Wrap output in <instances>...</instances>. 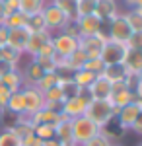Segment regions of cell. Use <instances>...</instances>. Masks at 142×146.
I'll list each match as a JSON object with an SVG mask.
<instances>
[{
	"mask_svg": "<svg viewBox=\"0 0 142 146\" xmlns=\"http://www.w3.org/2000/svg\"><path fill=\"white\" fill-rule=\"evenodd\" d=\"M84 115L98 129H105L111 121H115L117 109L109 103V100H94V101H90V105L86 107Z\"/></svg>",
	"mask_w": 142,
	"mask_h": 146,
	"instance_id": "obj_1",
	"label": "cell"
},
{
	"mask_svg": "<svg viewBox=\"0 0 142 146\" xmlns=\"http://www.w3.org/2000/svg\"><path fill=\"white\" fill-rule=\"evenodd\" d=\"M101 33L107 35L109 41L127 45L129 37L132 35V29L129 27V23H127L125 12H119V14H117L113 20H109V22H103V25H101Z\"/></svg>",
	"mask_w": 142,
	"mask_h": 146,
	"instance_id": "obj_2",
	"label": "cell"
},
{
	"mask_svg": "<svg viewBox=\"0 0 142 146\" xmlns=\"http://www.w3.org/2000/svg\"><path fill=\"white\" fill-rule=\"evenodd\" d=\"M70 121H72V136H74V142H76V146L88 142L90 138H94V136L99 133V129H98L94 123H92L90 119H88L86 115L76 117V119H70Z\"/></svg>",
	"mask_w": 142,
	"mask_h": 146,
	"instance_id": "obj_3",
	"label": "cell"
},
{
	"mask_svg": "<svg viewBox=\"0 0 142 146\" xmlns=\"http://www.w3.org/2000/svg\"><path fill=\"white\" fill-rule=\"evenodd\" d=\"M41 16H43V20H45V27H47V31H51V33L62 31L66 25L70 23L68 20H66L64 14L58 10L55 4H51V2L45 4V8L41 10Z\"/></svg>",
	"mask_w": 142,
	"mask_h": 146,
	"instance_id": "obj_4",
	"label": "cell"
},
{
	"mask_svg": "<svg viewBox=\"0 0 142 146\" xmlns=\"http://www.w3.org/2000/svg\"><path fill=\"white\" fill-rule=\"evenodd\" d=\"M22 94H23V107H25L23 115L25 117H31V115H35L37 111H41L45 107L43 92L37 90L35 86H23Z\"/></svg>",
	"mask_w": 142,
	"mask_h": 146,
	"instance_id": "obj_5",
	"label": "cell"
},
{
	"mask_svg": "<svg viewBox=\"0 0 142 146\" xmlns=\"http://www.w3.org/2000/svg\"><path fill=\"white\" fill-rule=\"evenodd\" d=\"M107 43V35L99 31L98 35H90V37H80L78 39V47L88 55V58H99L101 49Z\"/></svg>",
	"mask_w": 142,
	"mask_h": 146,
	"instance_id": "obj_6",
	"label": "cell"
},
{
	"mask_svg": "<svg viewBox=\"0 0 142 146\" xmlns=\"http://www.w3.org/2000/svg\"><path fill=\"white\" fill-rule=\"evenodd\" d=\"M51 43H53V49H55L56 55L66 58L68 55H72L78 49V37H72V35L64 33V31H56V33H53Z\"/></svg>",
	"mask_w": 142,
	"mask_h": 146,
	"instance_id": "obj_7",
	"label": "cell"
},
{
	"mask_svg": "<svg viewBox=\"0 0 142 146\" xmlns=\"http://www.w3.org/2000/svg\"><path fill=\"white\" fill-rule=\"evenodd\" d=\"M132 101H136V94L129 90V88L125 86V82L113 84V90H111V96H109V103L117 109V111H119L121 107L132 103Z\"/></svg>",
	"mask_w": 142,
	"mask_h": 146,
	"instance_id": "obj_8",
	"label": "cell"
},
{
	"mask_svg": "<svg viewBox=\"0 0 142 146\" xmlns=\"http://www.w3.org/2000/svg\"><path fill=\"white\" fill-rule=\"evenodd\" d=\"M51 39H53V33L47 31V29L29 33V39H27V45H25L23 55H27L29 58H35V56L41 53V49H43L47 43H51Z\"/></svg>",
	"mask_w": 142,
	"mask_h": 146,
	"instance_id": "obj_9",
	"label": "cell"
},
{
	"mask_svg": "<svg viewBox=\"0 0 142 146\" xmlns=\"http://www.w3.org/2000/svg\"><path fill=\"white\" fill-rule=\"evenodd\" d=\"M74 25H76L80 37H90V35H98L101 31L103 22L99 20L96 14H88V16H78Z\"/></svg>",
	"mask_w": 142,
	"mask_h": 146,
	"instance_id": "obj_10",
	"label": "cell"
},
{
	"mask_svg": "<svg viewBox=\"0 0 142 146\" xmlns=\"http://www.w3.org/2000/svg\"><path fill=\"white\" fill-rule=\"evenodd\" d=\"M140 111H142V107L136 103V101H132V103L121 107L119 111H117V115H115V123L119 125L123 131H131L132 123L136 121V117L140 115Z\"/></svg>",
	"mask_w": 142,
	"mask_h": 146,
	"instance_id": "obj_11",
	"label": "cell"
},
{
	"mask_svg": "<svg viewBox=\"0 0 142 146\" xmlns=\"http://www.w3.org/2000/svg\"><path fill=\"white\" fill-rule=\"evenodd\" d=\"M125 51H127V45L115 43V41H109V39H107V43L101 49L99 58L103 60V64H119V62H123Z\"/></svg>",
	"mask_w": 142,
	"mask_h": 146,
	"instance_id": "obj_12",
	"label": "cell"
},
{
	"mask_svg": "<svg viewBox=\"0 0 142 146\" xmlns=\"http://www.w3.org/2000/svg\"><path fill=\"white\" fill-rule=\"evenodd\" d=\"M55 138L62 146H76L74 136H72V121L62 113V119L55 125Z\"/></svg>",
	"mask_w": 142,
	"mask_h": 146,
	"instance_id": "obj_13",
	"label": "cell"
},
{
	"mask_svg": "<svg viewBox=\"0 0 142 146\" xmlns=\"http://www.w3.org/2000/svg\"><path fill=\"white\" fill-rule=\"evenodd\" d=\"M27 39H29V31L25 27H12V29H8V43L6 45L12 47L14 51H18L20 55H23Z\"/></svg>",
	"mask_w": 142,
	"mask_h": 146,
	"instance_id": "obj_14",
	"label": "cell"
},
{
	"mask_svg": "<svg viewBox=\"0 0 142 146\" xmlns=\"http://www.w3.org/2000/svg\"><path fill=\"white\" fill-rule=\"evenodd\" d=\"M20 74H22L23 86H37V82L43 78L45 70L35 62V58H31V60H29V62L20 70Z\"/></svg>",
	"mask_w": 142,
	"mask_h": 146,
	"instance_id": "obj_15",
	"label": "cell"
},
{
	"mask_svg": "<svg viewBox=\"0 0 142 146\" xmlns=\"http://www.w3.org/2000/svg\"><path fill=\"white\" fill-rule=\"evenodd\" d=\"M90 105L86 100H82L80 96L76 98H70V100L62 101V113H64L68 119H76V117H82L86 113V107Z\"/></svg>",
	"mask_w": 142,
	"mask_h": 146,
	"instance_id": "obj_16",
	"label": "cell"
},
{
	"mask_svg": "<svg viewBox=\"0 0 142 146\" xmlns=\"http://www.w3.org/2000/svg\"><path fill=\"white\" fill-rule=\"evenodd\" d=\"M88 90H90V94H92L94 100H109L111 90H113V84L99 74V76H96V80L90 84Z\"/></svg>",
	"mask_w": 142,
	"mask_h": 146,
	"instance_id": "obj_17",
	"label": "cell"
},
{
	"mask_svg": "<svg viewBox=\"0 0 142 146\" xmlns=\"http://www.w3.org/2000/svg\"><path fill=\"white\" fill-rule=\"evenodd\" d=\"M119 4H117V0H98V4H96V16H98L101 22H109L113 20L117 14H119Z\"/></svg>",
	"mask_w": 142,
	"mask_h": 146,
	"instance_id": "obj_18",
	"label": "cell"
},
{
	"mask_svg": "<svg viewBox=\"0 0 142 146\" xmlns=\"http://www.w3.org/2000/svg\"><path fill=\"white\" fill-rule=\"evenodd\" d=\"M123 66L127 68L129 74H138L142 70V51L127 47L125 56H123Z\"/></svg>",
	"mask_w": 142,
	"mask_h": 146,
	"instance_id": "obj_19",
	"label": "cell"
},
{
	"mask_svg": "<svg viewBox=\"0 0 142 146\" xmlns=\"http://www.w3.org/2000/svg\"><path fill=\"white\" fill-rule=\"evenodd\" d=\"M62 119V113H56V111H51V109H41V111H37L35 115H31L29 117V121H31V125H53L55 127L58 121Z\"/></svg>",
	"mask_w": 142,
	"mask_h": 146,
	"instance_id": "obj_20",
	"label": "cell"
},
{
	"mask_svg": "<svg viewBox=\"0 0 142 146\" xmlns=\"http://www.w3.org/2000/svg\"><path fill=\"white\" fill-rule=\"evenodd\" d=\"M127 68L123 66V62L119 64H105L103 66V72H101V76L105 80H109L111 84H117V82H123V80L127 78Z\"/></svg>",
	"mask_w": 142,
	"mask_h": 146,
	"instance_id": "obj_21",
	"label": "cell"
},
{
	"mask_svg": "<svg viewBox=\"0 0 142 146\" xmlns=\"http://www.w3.org/2000/svg\"><path fill=\"white\" fill-rule=\"evenodd\" d=\"M51 4H55L58 10L66 16V20L70 23L76 22L78 18V0H49Z\"/></svg>",
	"mask_w": 142,
	"mask_h": 146,
	"instance_id": "obj_22",
	"label": "cell"
},
{
	"mask_svg": "<svg viewBox=\"0 0 142 146\" xmlns=\"http://www.w3.org/2000/svg\"><path fill=\"white\" fill-rule=\"evenodd\" d=\"M25 107H23V94L22 90H16L12 92L10 100H8V105H6V113H12V115H23Z\"/></svg>",
	"mask_w": 142,
	"mask_h": 146,
	"instance_id": "obj_23",
	"label": "cell"
},
{
	"mask_svg": "<svg viewBox=\"0 0 142 146\" xmlns=\"http://www.w3.org/2000/svg\"><path fill=\"white\" fill-rule=\"evenodd\" d=\"M0 80H2V84H4L10 92H16V90H22L23 88V80H22V74H20V66L16 68V70H12V72H8V74H4Z\"/></svg>",
	"mask_w": 142,
	"mask_h": 146,
	"instance_id": "obj_24",
	"label": "cell"
},
{
	"mask_svg": "<svg viewBox=\"0 0 142 146\" xmlns=\"http://www.w3.org/2000/svg\"><path fill=\"white\" fill-rule=\"evenodd\" d=\"M96 76H99V74H94V72H88L84 68H80L76 72H72L70 78L74 80V84H76L78 88H90V84L96 80Z\"/></svg>",
	"mask_w": 142,
	"mask_h": 146,
	"instance_id": "obj_25",
	"label": "cell"
},
{
	"mask_svg": "<svg viewBox=\"0 0 142 146\" xmlns=\"http://www.w3.org/2000/svg\"><path fill=\"white\" fill-rule=\"evenodd\" d=\"M49 0H20V12H23L25 16H31V14H37L45 8Z\"/></svg>",
	"mask_w": 142,
	"mask_h": 146,
	"instance_id": "obj_26",
	"label": "cell"
},
{
	"mask_svg": "<svg viewBox=\"0 0 142 146\" xmlns=\"http://www.w3.org/2000/svg\"><path fill=\"white\" fill-rule=\"evenodd\" d=\"M125 18H127V23L132 29V33L134 31H142V10L132 8V10L125 12Z\"/></svg>",
	"mask_w": 142,
	"mask_h": 146,
	"instance_id": "obj_27",
	"label": "cell"
},
{
	"mask_svg": "<svg viewBox=\"0 0 142 146\" xmlns=\"http://www.w3.org/2000/svg\"><path fill=\"white\" fill-rule=\"evenodd\" d=\"M25 29L33 33V31H43L47 29L45 27V20L43 16H41V12H37V14H31V16H27V22H25Z\"/></svg>",
	"mask_w": 142,
	"mask_h": 146,
	"instance_id": "obj_28",
	"label": "cell"
},
{
	"mask_svg": "<svg viewBox=\"0 0 142 146\" xmlns=\"http://www.w3.org/2000/svg\"><path fill=\"white\" fill-rule=\"evenodd\" d=\"M58 86H60V90H62V96H64V100H70V98H76L80 88H78L76 84H74V80L72 78H64L58 82Z\"/></svg>",
	"mask_w": 142,
	"mask_h": 146,
	"instance_id": "obj_29",
	"label": "cell"
},
{
	"mask_svg": "<svg viewBox=\"0 0 142 146\" xmlns=\"http://www.w3.org/2000/svg\"><path fill=\"white\" fill-rule=\"evenodd\" d=\"M25 22H27V16L23 12H14V14H8L4 25L12 29V27H25Z\"/></svg>",
	"mask_w": 142,
	"mask_h": 146,
	"instance_id": "obj_30",
	"label": "cell"
},
{
	"mask_svg": "<svg viewBox=\"0 0 142 146\" xmlns=\"http://www.w3.org/2000/svg\"><path fill=\"white\" fill-rule=\"evenodd\" d=\"M33 135L41 140H49V138H55V127L53 125H33Z\"/></svg>",
	"mask_w": 142,
	"mask_h": 146,
	"instance_id": "obj_31",
	"label": "cell"
},
{
	"mask_svg": "<svg viewBox=\"0 0 142 146\" xmlns=\"http://www.w3.org/2000/svg\"><path fill=\"white\" fill-rule=\"evenodd\" d=\"M58 84V76H56V72H45L43 74V78L37 82V90H41V92H45V90H49V88H53V86H56Z\"/></svg>",
	"mask_w": 142,
	"mask_h": 146,
	"instance_id": "obj_32",
	"label": "cell"
},
{
	"mask_svg": "<svg viewBox=\"0 0 142 146\" xmlns=\"http://www.w3.org/2000/svg\"><path fill=\"white\" fill-rule=\"evenodd\" d=\"M0 146H22V140L10 129H4V131H0Z\"/></svg>",
	"mask_w": 142,
	"mask_h": 146,
	"instance_id": "obj_33",
	"label": "cell"
},
{
	"mask_svg": "<svg viewBox=\"0 0 142 146\" xmlns=\"http://www.w3.org/2000/svg\"><path fill=\"white\" fill-rule=\"evenodd\" d=\"M43 98H45V101H53V103H62L64 101V96H62V90H60L58 84L53 86V88H49V90H45Z\"/></svg>",
	"mask_w": 142,
	"mask_h": 146,
	"instance_id": "obj_34",
	"label": "cell"
},
{
	"mask_svg": "<svg viewBox=\"0 0 142 146\" xmlns=\"http://www.w3.org/2000/svg\"><path fill=\"white\" fill-rule=\"evenodd\" d=\"M35 62L43 68L45 72H55V70H56L55 56H35Z\"/></svg>",
	"mask_w": 142,
	"mask_h": 146,
	"instance_id": "obj_35",
	"label": "cell"
},
{
	"mask_svg": "<svg viewBox=\"0 0 142 146\" xmlns=\"http://www.w3.org/2000/svg\"><path fill=\"white\" fill-rule=\"evenodd\" d=\"M98 0H78V16H88L96 12Z\"/></svg>",
	"mask_w": 142,
	"mask_h": 146,
	"instance_id": "obj_36",
	"label": "cell"
},
{
	"mask_svg": "<svg viewBox=\"0 0 142 146\" xmlns=\"http://www.w3.org/2000/svg\"><path fill=\"white\" fill-rule=\"evenodd\" d=\"M103 60L101 58H88L86 64H84V70H88V72H94V74H101L103 72Z\"/></svg>",
	"mask_w": 142,
	"mask_h": 146,
	"instance_id": "obj_37",
	"label": "cell"
},
{
	"mask_svg": "<svg viewBox=\"0 0 142 146\" xmlns=\"http://www.w3.org/2000/svg\"><path fill=\"white\" fill-rule=\"evenodd\" d=\"M12 92L2 84V80H0V113L6 111V105H8V100H10Z\"/></svg>",
	"mask_w": 142,
	"mask_h": 146,
	"instance_id": "obj_38",
	"label": "cell"
},
{
	"mask_svg": "<svg viewBox=\"0 0 142 146\" xmlns=\"http://www.w3.org/2000/svg\"><path fill=\"white\" fill-rule=\"evenodd\" d=\"M80 146H111V142L103 135H101V131H99L94 138H90L88 142H84V144H80Z\"/></svg>",
	"mask_w": 142,
	"mask_h": 146,
	"instance_id": "obj_39",
	"label": "cell"
},
{
	"mask_svg": "<svg viewBox=\"0 0 142 146\" xmlns=\"http://www.w3.org/2000/svg\"><path fill=\"white\" fill-rule=\"evenodd\" d=\"M127 47H129V49H138V51H142V31H134V33L129 37Z\"/></svg>",
	"mask_w": 142,
	"mask_h": 146,
	"instance_id": "obj_40",
	"label": "cell"
},
{
	"mask_svg": "<svg viewBox=\"0 0 142 146\" xmlns=\"http://www.w3.org/2000/svg\"><path fill=\"white\" fill-rule=\"evenodd\" d=\"M6 14H14V12H20V0H2Z\"/></svg>",
	"mask_w": 142,
	"mask_h": 146,
	"instance_id": "obj_41",
	"label": "cell"
},
{
	"mask_svg": "<svg viewBox=\"0 0 142 146\" xmlns=\"http://www.w3.org/2000/svg\"><path fill=\"white\" fill-rule=\"evenodd\" d=\"M22 146H43V140L37 138L35 135H29L27 138H23V140H22Z\"/></svg>",
	"mask_w": 142,
	"mask_h": 146,
	"instance_id": "obj_42",
	"label": "cell"
},
{
	"mask_svg": "<svg viewBox=\"0 0 142 146\" xmlns=\"http://www.w3.org/2000/svg\"><path fill=\"white\" fill-rule=\"evenodd\" d=\"M16 64H12V62H6V60H0V78L4 76V74H8L12 70H16Z\"/></svg>",
	"mask_w": 142,
	"mask_h": 146,
	"instance_id": "obj_43",
	"label": "cell"
},
{
	"mask_svg": "<svg viewBox=\"0 0 142 146\" xmlns=\"http://www.w3.org/2000/svg\"><path fill=\"white\" fill-rule=\"evenodd\" d=\"M131 131H132V133H134V135L142 136V111H140V115H138V117H136V121H134V123H132Z\"/></svg>",
	"mask_w": 142,
	"mask_h": 146,
	"instance_id": "obj_44",
	"label": "cell"
},
{
	"mask_svg": "<svg viewBox=\"0 0 142 146\" xmlns=\"http://www.w3.org/2000/svg\"><path fill=\"white\" fill-rule=\"evenodd\" d=\"M37 56H55V49H53V43H47V45L41 49V53Z\"/></svg>",
	"mask_w": 142,
	"mask_h": 146,
	"instance_id": "obj_45",
	"label": "cell"
},
{
	"mask_svg": "<svg viewBox=\"0 0 142 146\" xmlns=\"http://www.w3.org/2000/svg\"><path fill=\"white\" fill-rule=\"evenodd\" d=\"M6 43H8V27L0 25V47H4Z\"/></svg>",
	"mask_w": 142,
	"mask_h": 146,
	"instance_id": "obj_46",
	"label": "cell"
},
{
	"mask_svg": "<svg viewBox=\"0 0 142 146\" xmlns=\"http://www.w3.org/2000/svg\"><path fill=\"white\" fill-rule=\"evenodd\" d=\"M125 4H127V8H129V10H132V8L142 10V0H125Z\"/></svg>",
	"mask_w": 142,
	"mask_h": 146,
	"instance_id": "obj_47",
	"label": "cell"
},
{
	"mask_svg": "<svg viewBox=\"0 0 142 146\" xmlns=\"http://www.w3.org/2000/svg\"><path fill=\"white\" fill-rule=\"evenodd\" d=\"M6 18H8V14H6V8H4V4H2V0H0V25H4Z\"/></svg>",
	"mask_w": 142,
	"mask_h": 146,
	"instance_id": "obj_48",
	"label": "cell"
},
{
	"mask_svg": "<svg viewBox=\"0 0 142 146\" xmlns=\"http://www.w3.org/2000/svg\"><path fill=\"white\" fill-rule=\"evenodd\" d=\"M43 146H62L56 138H49V140H43Z\"/></svg>",
	"mask_w": 142,
	"mask_h": 146,
	"instance_id": "obj_49",
	"label": "cell"
},
{
	"mask_svg": "<svg viewBox=\"0 0 142 146\" xmlns=\"http://www.w3.org/2000/svg\"><path fill=\"white\" fill-rule=\"evenodd\" d=\"M136 76H138V82H140V86H142V70L138 72V74H136Z\"/></svg>",
	"mask_w": 142,
	"mask_h": 146,
	"instance_id": "obj_50",
	"label": "cell"
},
{
	"mask_svg": "<svg viewBox=\"0 0 142 146\" xmlns=\"http://www.w3.org/2000/svg\"><path fill=\"white\" fill-rule=\"evenodd\" d=\"M0 60H2V47H0Z\"/></svg>",
	"mask_w": 142,
	"mask_h": 146,
	"instance_id": "obj_51",
	"label": "cell"
},
{
	"mask_svg": "<svg viewBox=\"0 0 142 146\" xmlns=\"http://www.w3.org/2000/svg\"><path fill=\"white\" fill-rule=\"evenodd\" d=\"M111 146H123V144H111Z\"/></svg>",
	"mask_w": 142,
	"mask_h": 146,
	"instance_id": "obj_52",
	"label": "cell"
},
{
	"mask_svg": "<svg viewBox=\"0 0 142 146\" xmlns=\"http://www.w3.org/2000/svg\"><path fill=\"white\" fill-rule=\"evenodd\" d=\"M136 146H142V142H140V144H136Z\"/></svg>",
	"mask_w": 142,
	"mask_h": 146,
	"instance_id": "obj_53",
	"label": "cell"
}]
</instances>
